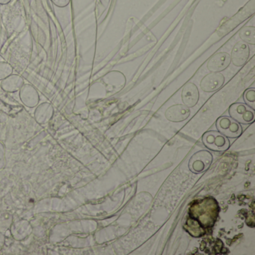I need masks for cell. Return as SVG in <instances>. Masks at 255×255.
Masks as SVG:
<instances>
[{
    "label": "cell",
    "mask_w": 255,
    "mask_h": 255,
    "mask_svg": "<svg viewBox=\"0 0 255 255\" xmlns=\"http://www.w3.org/2000/svg\"><path fill=\"white\" fill-rule=\"evenodd\" d=\"M202 141L207 148L214 151H225L230 147L229 140L223 134L216 131L205 132L203 135Z\"/></svg>",
    "instance_id": "cell-1"
},
{
    "label": "cell",
    "mask_w": 255,
    "mask_h": 255,
    "mask_svg": "<svg viewBox=\"0 0 255 255\" xmlns=\"http://www.w3.org/2000/svg\"><path fill=\"white\" fill-rule=\"evenodd\" d=\"M213 162V155L208 150H202L192 155L189 162V168L195 174L204 172L210 168Z\"/></svg>",
    "instance_id": "cell-2"
},
{
    "label": "cell",
    "mask_w": 255,
    "mask_h": 255,
    "mask_svg": "<svg viewBox=\"0 0 255 255\" xmlns=\"http://www.w3.org/2000/svg\"><path fill=\"white\" fill-rule=\"evenodd\" d=\"M229 113L231 117L238 123L249 125L255 121L254 110L249 106L241 103L234 104L230 107Z\"/></svg>",
    "instance_id": "cell-3"
},
{
    "label": "cell",
    "mask_w": 255,
    "mask_h": 255,
    "mask_svg": "<svg viewBox=\"0 0 255 255\" xmlns=\"http://www.w3.org/2000/svg\"><path fill=\"white\" fill-rule=\"evenodd\" d=\"M216 127L221 133L228 138H235L242 134V127L232 118L221 117L216 122Z\"/></svg>",
    "instance_id": "cell-4"
},
{
    "label": "cell",
    "mask_w": 255,
    "mask_h": 255,
    "mask_svg": "<svg viewBox=\"0 0 255 255\" xmlns=\"http://www.w3.org/2000/svg\"><path fill=\"white\" fill-rule=\"evenodd\" d=\"M225 76L220 72H212L201 80L200 86L205 92H213L219 90L225 83Z\"/></svg>",
    "instance_id": "cell-5"
},
{
    "label": "cell",
    "mask_w": 255,
    "mask_h": 255,
    "mask_svg": "<svg viewBox=\"0 0 255 255\" xmlns=\"http://www.w3.org/2000/svg\"><path fill=\"white\" fill-rule=\"evenodd\" d=\"M250 56L249 45L243 41H239L231 52V62L236 67H242L246 63Z\"/></svg>",
    "instance_id": "cell-6"
},
{
    "label": "cell",
    "mask_w": 255,
    "mask_h": 255,
    "mask_svg": "<svg viewBox=\"0 0 255 255\" xmlns=\"http://www.w3.org/2000/svg\"><path fill=\"white\" fill-rule=\"evenodd\" d=\"M231 63V56L225 52H220L210 58L207 67L210 72H221L227 69Z\"/></svg>",
    "instance_id": "cell-7"
},
{
    "label": "cell",
    "mask_w": 255,
    "mask_h": 255,
    "mask_svg": "<svg viewBox=\"0 0 255 255\" xmlns=\"http://www.w3.org/2000/svg\"><path fill=\"white\" fill-rule=\"evenodd\" d=\"M190 114L189 107L184 104H175L165 111V116L169 122L178 123L186 121L190 116Z\"/></svg>",
    "instance_id": "cell-8"
},
{
    "label": "cell",
    "mask_w": 255,
    "mask_h": 255,
    "mask_svg": "<svg viewBox=\"0 0 255 255\" xmlns=\"http://www.w3.org/2000/svg\"><path fill=\"white\" fill-rule=\"evenodd\" d=\"M182 101L183 104L189 108L195 107L199 101L200 94L196 85L188 83L182 90Z\"/></svg>",
    "instance_id": "cell-9"
},
{
    "label": "cell",
    "mask_w": 255,
    "mask_h": 255,
    "mask_svg": "<svg viewBox=\"0 0 255 255\" xmlns=\"http://www.w3.org/2000/svg\"><path fill=\"white\" fill-rule=\"evenodd\" d=\"M240 38L246 44L255 45V28L254 26H245L240 31Z\"/></svg>",
    "instance_id": "cell-10"
},
{
    "label": "cell",
    "mask_w": 255,
    "mask_h": 255,
    "mask_svg": "<svg viewBox=\"0 0 255 255\" xmlns=\"http://www.w3.org/2000/svg\"><path fill=\"white\" fill-rule=\"evenodd\" d=\"M244 99L246 104H249L251 108H255V90L254 89H248L244 94Z\"/></svg>",
    "instance_id": "cell-11"
},
{
    "label": "cell",
    "mask_w": 255,
    "mask_h": 255,
    "mask_svg": "<svg viewBox=\"0 0 255 255\" xmlns=\"http://www.w3.org/2000/svg\"><path fill=\"white\" fill-rule=\"evenodd\" d=\"M70 0H53V2L56 4L57 6L65 7L68 5Z\"/></svg>",
    "instance_id": "cell-12"
},
{
    "label": "cell",
    "mask_w": 255,
    "mask_h": 255,
    "mask_svg": "<svg viewBox=\"0 0 255 255\" xmlns=\"http://www.w3.org/2000/svg\"><path fill=\"white\" fill-rule=\"evenodd\" d=\"M11 0H0V4H2V5H5V4L8 3Z\"/></svg>",
    "instance_id": "cell-13"
}]
</instances>
